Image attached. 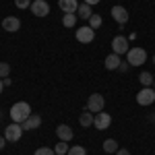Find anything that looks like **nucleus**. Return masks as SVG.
<instances>
[{"mask_svg":"<svg viewBox=\"0 0 155 155\" xmlns=\"http://www.w3.org/2000/svg\"><path fill=\"white\" fill-rule=\"evenodd\" d=\"M153 101H155V89L153 87H143L137 93V104L139 106H151Z\"/></svg>","mask_w":155,"mask_h":155,"instance_id":"nucleus-4","label":"nucleus"},{"mask_svg":"<svg viewBox=\"0 0 155 155\" xmlns=\"http://www.w3.org/2000/svg\"><path fill=\"white\" fill-rule=\"evenodd\" d=\"M116 155H130V151H128V149H118Z\"/></svg>","mask_w":155,"mask_h":155,"instance_id":"nucleus-28","label":"nucleus"},{"mask_svg":"<svg viewBox=\"0 0 155 155\" xmlns=\"http://www.w3.org/2000/svg\"><path fill=\"white\" fill-rule=\"evenodd\" d=\"M33 155H56V153H54V149H50V147H39Z\"/></svg>","mask_w":155,"mask_h":155,"instance_id":"nucleus-25","label":"nucleus"},{"mask_svg":"<svg viewBox=\"0 0 155 155\" xmlns=\"http://www.w3.org/2000/svg\"><path fill=\"white\" fill-rule=\"evenodd\" d=\"M120 62H122V58H120L118 54H114V52H112L110 56H106V60H104V64H106L107 71H116V68L120 66Z\"/></svg>","mask_w":155,"mask_h":155,"instance_id":"nucleus-14","label":"nucleus"},{"mask_svg":"<svg viewBox=\"0 0 155 155\" xmlns=\"http://www.w3.org/2000/svg\"><path fill=\"white\" fill-rule=\"evenodd\" d=\"M2 29H6L8 33H15V31L21 29V21H19L17 17H6V19L2 21Z\"/></svg>","mask_w":155,"mask_h":155,"instance_id":"nucleus-11","label":"nucleus"},{"mask_svg":"<svg viewBox=\"0 0 155 155\" xmlns=\"http://www.w3.org/2000/svg\"><path fill=\"white\" fill-rule=\"evenodd\" d=\"M11 74V64L8 62H0V79H6Z\"/></svg>","mask_w":155,"mask_h":155,"instance_id":"nucleus-22","label":"nucleus"},{"mask_svg":"<svg viewBox=\"0 0 155 155\" xmlns=\"http://www.w3.org/2000/svg\"><path fill=\"white\" fill-rule=\"evenodd\" d=\"M62 25H64L66 29H72V27L77 25V15H74V12H64V17H62Z\"/></svg>","mask_w":155,"mask_h":155,"instance_id":"nucleus-18","label":"nucleus"},{"mask_svg":"<svg viewBox=\"0 0 155 155\" xmlns=\"http://www.w3.org/2000/svg\"><path fill=\"white\" fill-rule=\"evenodd\" d=\"M89 27H91V29L101 27V17H99V15H91V17H89Z\"/></svg>","mask_w":155,"mask_h":155,"instance_id":"nucleus-23","label":"nucleus"},{"mask_svg":"<svg viewBox=\"0 0 155 155\" xmlns=\"http://www.w3.org/2000/svg\"><path fill=\"white\" fill-rule=\"evenodd\" d=\"M153 89H155V81H153Z\"/></svg>","mask_w":155,"mask_h":155,"instance_id":"nucleus-33","label":"nucleus"},{"mask_svg":"<svg viewBox=\"0 0 155 155\" xmlns=\"http://www.w3.org/2000/svg\"><path fill=\"white\" fill-rule=\"evenodd\" d=\"M77 17H81V19H85V21H89V17L93 15V11H91V6L87 4V2H83V4H79V8H77Z\"/></svg>","mask_w":155,"mask_h":155,"instance_id":"nucleus-17","label":"nucleus"},{"mask_svg":"<svg viewBox=\"0 0 155 155\" xmlns=\"http://www.w3.org/2000/svg\"><path fill=\"white\" fill-rule=\"evenodd\" d=\"M93 120H95V116H93L89 110H85L83 114L79 116V122H81V126H83V128H89V126H93Z\"/></svg>","mask_w":155,"mask_h":155,"instance_id":"nucleus-16","label":"nucleus"},{"mask_svg":"<svg viewBox=\"0 0 155 155\" xmlns=\"http://www.w3.org/2000/svg\"><path fill=\"white\" fill-rule=\"evenodd\" d=\"M139 81H141V85H143V87H153V81H155V77L153 74H151V72H141V74H139Z\"/></svg>","mask_w":155,"mask_h":155,"instance_id":"nucleus-20","label":"nucleus"},{"mask_svg":"<svg viewBox=\"0 0 155 155\" xmlns=\"http://www.w3.org/2000/svg\"><path fill=\"white\" fill-rule=\"evenodd\" d=\"M128 50H130V46H128V37L116 35L114 39H112V52H114V54L122 56V54H126Z\"/></svg>","mask_w":155,"mask_h":155,"instance_id":"nucleus-6","label":"nucleus"},{"mask_svg":"<svg viewBox=\"0 0 155 155\" xmlns=\"http://www.w3.org/2000/svg\"><path fill=\"white\" fill-rule=\"evenodd\" d=\"M128 68H130V64H128V62H120L118 71H122V72H126V71H128Z\"/></svg>","mask_w":155,"mask_h":155,"instance_id":"nucleus-27","label":"nucleus"},{"mask_svg":"<svg viewBox=\"0 0 155 155\" xmlns=\"http://www.w3.org/2000/svg\"><path fill=\"white\" fill-rule=\"evenodd\" d=\"M2 89H4V81L0 79V93H2Z\"/></svg>","mask_w":155,"mask_h":155,"instance_id":"nucleus-31","label":"nucleus"},{"mask_svg":"<svg viewBox=\"0 0 155 155\" xmlns=\"http://www.w3.org/2000/svg\"><path fill=\"white\" fill-rule=\"evenodd\" d=\"M56 134H58L60 141H72V137H74V132H72V128L68 126V124H60L58 128H56Z\"/></svg>","mask_w":155,"mask_h":155,"instance_id":"nucleus-13","label":"nucleus"},{"mask_svg":"<svg viewBox=\"0 0 155 155\" xmlns=\"http://www.w3.org/2000/svg\"><path fill=\"white\" fill-rule=\"evenodd\" d=\"M21 126H23V130H35V128H39V126H41V116H37V114H31V116L25 120Z\"/></svg>","mask_w":155,"mask_h":155,"instance_id":"nucleus-12","label":"nucleus"},{"mask_svg":"<svg viewBox=\"0 0 155 155\" xmlns=\"http://www.w3.org/2000/svg\"><path fill=\"white\" fill-rule=\"evenodd\" d=\"M31 12L35 17H48L50 15V4L46 0H33L31 2Z\"/></svg>","mask_w":155,"mask_h":155,"instance_id":"nucleus-10","label":"nucleus"},{"mask_svg":"<svg viewBox=\"0 0 155 155\" xmlns=\"http://www.w3.org/2000/svg\"><path fill=\"white\" fill-rule=\"evenodd\" d=\"M11 120L12 122H17V124H23L25 120L31 116V106L27 104V101H17L15 106L11 107Z\"/></svg>","mask_w":155,"mask_h":155,"instance_id":"nucleus-1","label":"nucleus"},{"mask_svg":"<svg viewBox=\"0 0 155 155\" xmlns=\"http://www.w3.org/2000/svg\"><path fill=\"white\" fill-rule=\"evenodd\" d=\"M101 147H104V151L106 153H116L120 147H118V143H116V139H106L104 143H101Z\"/></svg>","mask_w":155,"mask_h":155,"instance_id":"nucleus-19","label":"nucleus"},{"mask_svg":"<svg viewBox=\"0 0 155 155\" xmlns=\"http://www.w3.org/2000/svg\"><path fill=\"white\" fill-rule=\"evenodd\" d=\"M110 124H112V116L107 112H97L95 114L93 126H95L97 130H106V128H110Z\"/></svg>","mask_w":155,"mask_h":155,"instance_id":"nucleus-8","label":"nucleus"},{"mask_svg":"<svg viewBox=\"0 0 155 155\" xmlns=\"http://www.w3.org/2000/svg\"><path fill=\"white\" fill-rule=\"evenodd\" d=\"M21 134H23V126L17 124V122H12V124H8V126L4 128V139H6L8 143H17V141L21 139Z\"/></svg>","mask_w":155,"mask_h":155,"instance_id":"nucleus-5","label":"nucleus"},{"mask_svg":"<svg viewBox=\"0 0 155 155\" xmlns=\"http://www.w3.org/2000/svg\"><path fill=\"white\" fill-rule=\"evenodd\" d=\"M93 39H95V29H91L89 25L77 29V41H81V44H91Z\"/></svg>","mask_w":155,"mask_h":155,"instance_id":"nucleus-7","label":"nucleus"},{"mask_svg":"<svg viewBox=\"0 0 155 155\" xmlns=\"http://www.w3.org/2000/svg\"><path fill=\"white\" fill-rule=\"evenodd\" d=\"M104 107H106V99H104L101 93H93V95H89V99H87V110H89L91 114L104 112Z\"/></svg>","mask_w":155,"mask_h":155,"instance_id":"nucleus-3","label":"nucleus"},{"mask_svg":"<svg viewBox=\"0 0 155 155\" xmlns=\"http://www.w3.org/2000/svg\"><path fill=\"white\" fill-rule=\"evenodd\" d=\"M112 17H114V21L122 27V25L128 23V11L124 8V6H120V4H116V6H112Z\"/></svg>","mask_w":155,"mask_h":155,"instance_id":"nucleus-9","label":"nucleus"},{"mask_svg":"<svg viewBox=\"0 0 155 155\" xmlns=\"http://www.w3.org/2000/svg\"><path fill=\"white\" fill-rule=\"evenodd\" d=\"M58 6H60V11H64V12H77L79 2L77 0H58Z\"/></svg>","mask_w":155,"mask_h":155,"instance_id":"nucleus-15","label":"nucleus"},{"mask_svg":"<svg viewBox=\"0 0 155 155\" xmlns=\"http://www.w3.org/2000/svg\"><path fill=\"white\" fill-rule=\"evenodd\" d=\"M153 64H155V54H153Z\"/></svg>","mask_w":155,"mask_h":155,"instance_id":"nucleus-32","label":"nucleus"},{"mask_svg":"<svg viewBox=\"0 0 155 155\" xmlns=\"http://www.w3.org/2000/svg\"><path fill=\"white\" fill-rule=\"evenodd\" d=\"M66 155H85V149L81 147V145H72Z\"/></svg>","mask_w":155,"mask_h":155,"instance_id":"nucleus-24","label":"nucleus"},{"mask_svg":"<svg viewBox=\"0 0 155 155\" xmlns=\"http://www.w3.org/2000/svg\"><path fill=\"white\" fill-rule=\"evenodd\" d=\"M85 2H87L89 6H93V4H97V2H101V0H85Z\"/></svg>","mask_w":155,"mask_h":155,"instance_id":"nucleus-30","label":"nucleus"},{"mask_svg":"<svg viewBox=\"0 0 155 155\" xmlns=\"http://www.w3.org/2000/svg\"><path fill=\"white\" fill-rule=\"evenodd\" d=\"M4 145H6V139H4V137H0V151L4 149Z\"/></svg>","mask_w":155,"mask_h":155,"instance_id":"nucleus-29","label":"nucleus"},{"mask_svg":"<svg viewBox=\"0 0 155 155\" xmlns=\"http://www.w3.org/2000/svg\"><path fill=\"white\" fill-rule=\"evenodd\" d=\"M17 8H31V0H15Z\"/></svg>","mask_w":155,"mask_h":155,"instance_id":"nucleus-26","label":"nucleus"},{"mask_svg":"<svg viewBox=\"0 0 155 155\" xmlns=\"http://www.w3.org/2000/svg\"><path fill=\"white\" fill-rule=\"evenodd\" d=\"M126 62L130 64V66H141V64H145L147 62V52H145L143 48H130L128 52H126Z\"/></svg>","mask_w":155,"mask_h":155,"instance_id":"nucleus-2","label":"nucleus"},{"mask_svg":"<svg viewBox=\"0 0 155 155\" xmlns=\"http://www.w3.org/2000/svg\"><path fill=\"white\" fill-rule=\"evenodd\" d=\"M68 149H71V147L66 145V141H58V145L54 147V153H56V155H66V153H68Z\"/></svg>","mask_w":155,"mask_h":155,"instance_id":"nucleus-21","label":"nucleus"},{"mask_svg":"<svg viewBox=\"0 0 155 155\" xmlns=\"http://www.w3.org/2000/svg\"><path fill=\"white\" fill-rule=\"evenodd\" d=\"M153 122H155V116H153Z\"/></svg>","mask_w":155,"mask_h":155,"instance_id":"nucleus-34","label":"nucleus"}]
</instances>
